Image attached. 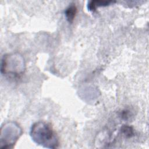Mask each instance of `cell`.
Masks as SVG:
<instances>
[{"label":"cell","instance_id":"cell-3","mask_svg":"<svg viewBox=\"0 0 149 149\" xmlns=\"http://www.w3.org/2000/svg\"><path fill=\"white\" fill-rule=\"evenodd\" d=\"M115 2L111 1H91L88 3V9L89 10L94 11L97 9V8L101 6H106L111 3H115Z\"/></svg>","mask_w":149,"mask_h":149},{"label":"cell","instance_id":"cell-4","mask_svg":"<svg viewBox=\"0 0 149 149\" xmlns=\"http://www.w3.org/2000/svg\"><path fill=\"white\" fill-rule=\"evenodd\" d=\"M77 7L74 3L71 4L66 9L65 11V14L67 20L69 23H72L73 22L74 19L75 18L76 15L77 13Z\"/></svg>","mask_w":149,"mask_h":149},{"label":"cell","instance_id":"cell-1","mask_svg":"<svg viewBox=\"0 0 149 149\" xmlns=\"http://www.w3.org/2000/svg\"><path fill=\"white\" fill-rule=\"evenodd\" d=\"M32 139L38 144L48 148H55L58 145V138L52 127L45 122H37L31 129Z\"/></svg>","mask_w":149,"mask_h":149},{"label":"cell","instance_id":"cell-2","mask_svg":"<svg viewBox=\"0 0 149 149\" xmlns=\"http://www.w3.org/2000/svg\"><path fill=\"white\" fill-rule=\"evenodd\" d=\"M23 58L19 54H8L3 56L1 62V73L17 77L24 70Z\"/></svg>","mask_w":149,"mask_h":149},{"label":"cell","instance_id":"cell-5","mask_svg":"<svg viewBox=\"0 0 149 149\" xmlns=\"http://www.w3.org/2000/svg\"><path fill=\"white\" fill-rule=\"evenodd\" d=\"M122 131L126 136L131 137L132 135L133 134V131L132 128L128 126H123L122 128Z\"/></svg>","mask_w":149,"mask_h":149}]
</instances>
